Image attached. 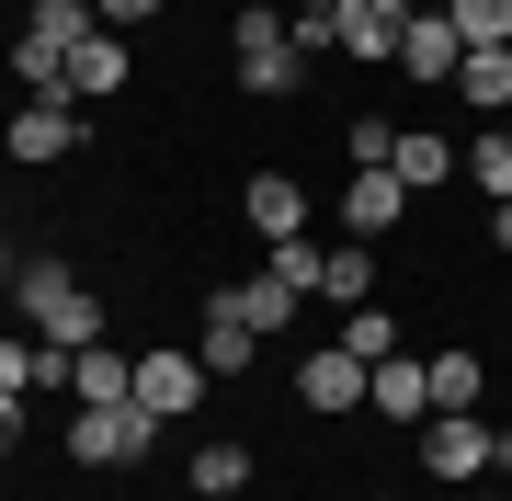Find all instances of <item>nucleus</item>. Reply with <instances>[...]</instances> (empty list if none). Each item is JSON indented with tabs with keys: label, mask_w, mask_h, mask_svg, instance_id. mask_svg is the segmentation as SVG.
<instances>
[{
	"label": "nucleus",
	"mask_w": 512,
	"mask_h": 501,
	"mask_svg": "<svg viewBox=\"0 0 512 501\" xmlns=\"http://www.w3.org/2000/svg\"><path fill=\"white\" fill-rule=\"evenodd\" d=\"M456 92L478 114H512V46H467V69H456Z\"/></svg>",
	"instance_id": "19"
},
{
	"label": "nucleus",
	"mask_w": 512,
	"mask_h": 501,
	"mask_svg": "<svg viewBox=\"0 0 512 501\" xmlns=\"http://www.w3.org/2000/svg\"><path fill=\"white\" fill-rule=\"evenodd\" d=\"M194 353H205V376H239V365H251V353H262V331H251V319H239V297H228V285H217V297H205V331H194Z\"/></svg>",
	"instance_id": "11"
},
{
	"label": "nucleus",
	"mask_w": 512,
	"mask_h": 501,
	"mask_svg": "<svg viewBox=\"0 0 512 501\" xmlns=\"http://www.w3.org/2000/svg\"><path fill=\"white\" fill-rule=\"evenodd\" d=\"M501 126H512V114H501Z\"/></svg>",
	"instance_id": "33"
},
{
	"label": "nucleus",
	"mask_w": 512,
	"mask_h": 501,
	"mask_svg": "<svg viewBox=\"0 0 512 501\" xmlns=\"http://www.w3.org/2000/svg\"><path fill=\"white\" fill-rule=\"evenodd\" d=\"M194 490L205 501H251V445H194Z\"/></svg>",
	"instance_id": "21"
},
{
	"label": "nucleus",
	"mask_w": 512,
	"mask_h": 501,
	"mask_svg": "<svg viewBox=\"0 0 512 501\" xmlns=\"http://www.w3.org/2000/svg\"><path fill=\"white\" fill-rule=\"evenodd\" d=\"M239 217H251L262 251H274V240H308V183H296V171H251V183H239Z\"/></svg>",
	"instance_id": "7"
},
{
	"label": "nucleus",
	"mask_w": 512,
	"mask_h": 501,
	"mask_svg": "<svg viewBox=\"0 0 512 501\" xmlns=\"http://www.w3.org/2000/svg\"><path fill=\"white\" fill-rule=\"evenodd\" d=\"M205 388H217L205 353H183V342H148V353H137V410H148V422H194Z\"/></svg>",
	"instance_id": "4"
},
{
	"label": "nucleus",
	"mask_w": 512,
	"mask_h": 501,
	"mask_svg": "<svg viewBox=\"0 0 512 501\" xmlns=\"http://www.w3.org/2000/svg\"><path fill=\"white\" fill-rule=\"evenodd\" d=\"M399 205H410L399 171H353V183H342V228H353V240H387V228H399Z\"/></svg>",
	"instance_id": "12"
},
{
	"label": "nucleus",
	"mask_w": 512,
	"mask_h": 501,
	"mask_svg": "<svg viewBox=\"0 0 512 501\" xmlns=\"http://www.w3.org/2000/svg\"><path fill=\"white\" fill-rule=\"evenodd\" d=\"M490 479H512V433H490Z\"/></svg>",
	"instance_id": "29"
},
{
	"label": "nucleus",
	"mask_w": 512,
	"mask_h": 501,
	"mask_svg": "<svg viewBox=\"0 0 512 501\" xmlns=\"http://www.w3.org/2000/svg\"><path fill=\"white\" fill-rule=\"evenodd\" d=\"M444 23H456L467 46H512V0H444Z\"/></svg>",
	"instance_id": "24"
},
{
	"label": "nucleus",
	"mask_w": 512,
	"mask_h": 501,
	"mask_svg": "<svg viewBox=\"0 0 512 501\" xmlns=\"http://www.w3.org/2000/svg\"><path fill=\"white\" fill-rule=\"evenodd\" d=\"M342 149H353V171H387V149H399V126H376V114H365V126H353Z\"/></svg>",
	"instance_id": "26"
},
{
	"label": "nucleus",
	"mask_w": 512,
	"mask_h": 501,
	"mask_svg": "<svg viewBox=\"0 0 512 501\" xmlns=\"http://www.w3.org/2000/svg\"><path fill=\"white\" fill-rule=\"evenodd\" d=\"M296 12H319V23H330V12H342V0H296Z\"/></svg>",
	"instance_id": "30"
},
{
	"label": "nucleus",
	"mask_w": 512,
	"mask_h": 501,
	"mask_svg": "<svg viewBox=\"0 0 512 501\" xmlns=\"http://www.w3.org/2000/svg\"><path fill=\"white\" fill-rule=\"evenodd\" d=\"M12 297H23V319H35V342H57V353L103 342V297L69 274V262H23V274H12Z\"/></svg>",
	"instance_id": "1"
},
{
	"label": "nucleus",
	"mask_w": 512,
	"mask_h": 501,
	"mask_svg": "<svg viewBox=\"0 0 512 501\" xmlns=\"http://www.w3.org/2000/svg\"><path fill=\"white\" fill-rule=\"evenodd\" d=\"M421 376H433V410H478V388H490L478 353H421Z\"/></svg>",
	"instance_id": "20"
},
{
	"label": "nucleus",
	"mask_w": 512,
	"mask_h": 501,
	"mask_svg": "<svg viewBox=\"0 0 512 501\" xmlns=\"http://www.w3.org/2000/svg\"><path fill=\"white\" fill-rule=\"evenodd\" d=\"M365 376H376V365H353L342 342H319L308 365H296V399H308L319 422H342V410H365Z\"/></svg>",
	"instance_id": "10"
},
{
	"label": "nucleus",
	"mask_w": 512,
	"mask_h": 501,
	"mask_svg": "<svg viewBox=\"0 0 512 501\" xmlns=\"http://www.w3.org/2000/svg\"><path fill=\"white\" fill-rule=\"evenodd\" d=\"M228 297H239V319H251V331H285V319H296V308H308V297H296V285L274 274V262H262V274H239V285H228Z\"/></svg>",
	"instance_id": "17"
},
{
	"label": "nucleus",
	"mask_w": 512,
	"mask_h": 501,
	"mask_svg": "<svg viewBox=\"0 0 512 501\" xmlns=\"http://www.w3.org/2000/svg\"><path fill=\"white\" fill-rule=\"evenodd\" d=\"M148 12H160V0H92V23H103V35H137Z\"/></svg>",
	"instance_id": "27"
},
{
	"label": "nucleus",
	"mask_w": 512,
	"mask_h": 501,
	"mask_svg": "<svg viewBox=\"0 0 512 501\" xmlns=\"http://www.w3.org/2000/svg\"><path fill=\"white\" fill-rule=\"evenodd\" d=\"M319 297H330V308H365V297H376V251H330Z\"/></svg>",
	"instance_id": "23"
},
{
	"label": "nucleus",
	"mask_w": 512,
	"mask_h": 501,
	"mask_svg": "<svg viewBox=\"0 0 512 501\" xmlns=\"http://www.w3.org/2000/svg\"><path fill=\"white\" fill-rule=\"evenodd\" d=\"M148 433H160V422H148L137 399H92V410H69V456H80V467H137Z\"/></svg>",
	"instance_id": "3"
},
{
	"label": "nucleus",
	"mask_w": 512,
	"mask_h": 501,
	"mask_svg": "<svg viewBox=\"0 0 512 501\" xmlns=\"http://www.w3.org/2000/svg\"><path fill=\"white\" fill-rule=\"evenodd\" d=\"M12 445H23V399L0 388V456H12Z\"/></svg>",
	"instance_id": "28"
},
{
	"label": "nucleus",
	"mask_w": 512,
	"mask_h": 501,
	"mask_svg": "<svg viewBox=\"0 0 512 501\" xmlns=\"http://www.w3.org/2000/svg\"><path fill=\"white\" fill-rule=\"evenodd\" d=\"M399 80H444L456 92V69H467V35L444 23V0H410V35H399V57H387Z\"/></svg>",
	"instance_id": "6"
},
{
	"label": "nucleus",
	"mask_w": 512,
	"mask_h": 501,
	"mask_svg": "<svg viewBox=\"0 0 512 501\" xmlns=\"http://www.w3.org/2000/svg\"><path fill=\"white\" fill-rule=\"evenodd\" d=\"M228 57H239V92H296V69H308V57H296V35H285V12H262V0H239V35H228Z\"/></svg>",
	"instance_id": "2"
},
{
	"label": "nucleus",
	"mask_w": 512,
	"mask_h": 501,
	"mask_svg": "<svg viewBox=\"0 0 512 501\" xmlns=\"http://www.w3.org/2000/svg\"><path fill=\"white\" fill-rule=\"evenodd\" d=\"M12 23H23V12H12V0H0V46H12Z\"/></svg>",
	"instance_id": "31"
},
{
	"label": "nucleus",
	"mask_w": 512,
	"mask_h": 501,
	"mask_svg": "<svg viewBox=\"0 0 512 501\" xmlns=\"http://www.w3.org/2000/svg\"><path fill=\"white\" fill-rule=\"evenodd\" d=\"M330 35H342V57L387 69V57H399V35H410V0H342V12H330Z\"/></svg>",
	"instance_id": "9"
},
{
	"label": "nucleus",
	"mask_w": 512,
	"mask_h": 501,
	"mask_svg": "<svg viewBox=\"0 0 512 501\" xmlns=\"http://www.w3.org/2000/svg\"><path fill=\"white\" fill-rule=\"evenodd\" d=\"M387 171H399L410 194H433V183H456V171H467V149H444L433 126H399V149H387Z\"/></svg>",
	"instance_id": "15"
},
{
	"label": "nucleus",
	"mask_w": 512,
	"mask_h": 501,
	"mask_svg": "<svg viewBox=\"0 0 512 501\" xmlns=\"http://www.w3.org/2000/svg\"><path fill=\"white\" fill-rule=\"evenodd\" d=\"M262 262H274V274L296 285V297H319V274H330V251H319V240H274Z\"/></svg>",
	"instance_id": "25"
},
{
	"label": "nucleus",
	"mask_w": 512,
	"mask_h": 501,
	"mask_svg": "<svg viewBox=\"0 0 512 501\" xmlns=\"http://www.w3.org/2000/svg\"><path fill=\"white\" fill-rule=\"evenodd\" d=\"M467 183L490 194V205L512 194V126H501V114H490V126H478V137H467Z\"/></svg>",
	"instance_id": "22"
},
{
	"label": "nucleus",
	"mask_w": 512,
	"mask_h": 501,
	"mask_svg": "<svg viewBox=\"0 0 512 501\" xmlns=\"http://www.w3.org/2000/svg\"><path fill=\"white\" fill-rule=\"evenodd\" d=\"M80 137H92V114H80V103H23L12 126H0V149H12V160H69Z\"/></svg>",
	"instance_id": "8"
},
{
	"label": "nucleus",
	"mask_w": 512,
	"mask_h": 501,
	"mask_svg": "<svg viewBox=\"0 0 512 501\" xmlns=\"http://www.w3.org/2000/svg\"><path fill=\"white\" fill-rule=\"evenodd\" d=\"M467 501H501V490H467Z\"/></svg>",
	"instance_id": "32"
},
{
	"label": "nucleus",
	"mask_w": 512,
	"mask_h": 501,
	"mask_svg": "<svg viewBox=\"0 0 512 501\" xmlns=\"http://www.w3.org/2000/svg\"><path fill=\"white\" fill-rule=\"evenodd\" d=\"M92 399H137V353H114V342L69 353V410H92Z\"/></svg>",
	"instance_id": "13"
},
{
	"label": "nucleus",
	"mask_w": 512,
	"mask_h": 501,
	"mask_svg": "<svg viewBox=\"0 0 512 501\" xmlns=\"http://www.w3.org/2000/svg\"><path fill=\"white\" fill-rule=\"evenodd\" d=\"M342 353H353V365H387V353H410V331L365 297V308H342Z\"/></svg>",
	"instance_id": "18"
},
{
	"label": "nucleus",
	"mask_w": 512,
	"mask_h": 501,
	"mask_svg": "<svg viewBox=\"0 0 512 501\" xmlns=\"http://www.w3.org/2000/svg\"><path fill=\"white\" fill-rule=\"evenodd\" d=\"M365 410H376V422H421V410H433V376H421V353H387V365L365 376Z\"/></svg>",
	"instance_id": "14"
},
{
	"label": "nucleus",
	"mask_w": 512,
	"mask_h": 501,
	"mask_svg": "<svg viewBox=\"0 0 512 501\" xmlns=\"http://www.w3.org/2000/svg\"><path fill=\"white\" fill-rule=\"evenodd\" d=\"M421 467H433L444 490H478V479H490V422H478V410H433V433H421Z\"/></svg>",
	"instance_id": "5"
},
{
	"label": "nucleus",
	"mask_w": 512,
	"mask_h": 501,
	"mask_svg": "<svg viewBox=\"0 0 512 501\" xmlns=\"http://www.w3.org/2000/svg\"><path fill=\"white\" fill-rule=\"evenodd\" d=\"M114 92H126V35H92L69 57V103H114Z\"/></svg>",
	"instance_id": "16"
}]
</instances>
